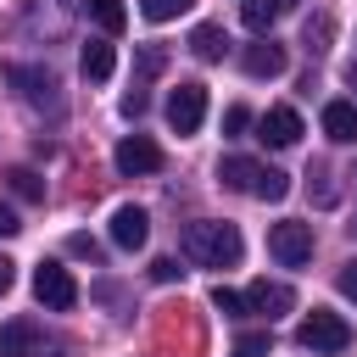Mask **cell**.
Segmentation results:
<instances>
[{
	"instance_id": "obj_1",
	"label": "cell",
	"mask_w": 357,
	"mask_h": 357,
	"mask_svg": "<svg viewBox=\"0 0 357 357\" xmlns=\"http://www.w3.org/2000/svg\"><path fill=\"white\" fill-rule=\"evenodd\" d=\"M178 245H184V257L201 262V268H240V257H245L240 229H234V223H218V218H195V223H184Z\"/></svg>"
},
{
	"instance_id": "obj_2",
	"label": "cell",
	"mask_w": 357,
	"mask_h": 357,
	"mask_svg": "<svg viewBox=\"0 0 357 357\" xmlns=\"http://www.w3.org/2000/svg\"><path fill=\"white\" fill-rule=\"evenodd\" d=\"M296 340H301L307 351H318V357H335V351H346V346H351V324H346L340 312H324V307H312V312L301 318Z\"/></svg>"
},
{
	"instance_id": "obj_3",
	"label": "cell",
	"mask_w": 357,
	"mask_h": 357,
	"mask_svg": "<svg viewBox=\"0 0 357 357\" xmlns=\"http://www.w3.org/2000/svg\"><path fill=\"white\" fill-rule=\"evenodd\" d=\"M268 251H273L279 268H301V262H312V223H296V218L273 223V229H268Z\"/></svg>"
},
{
	"instance_id": "obj_4",
	"label": "cell",
	"mask_w": 357,
	"mask_h": 357,
	"mask_svg": "<svg viewBox=\"0 0 357 357\" xmlns=\"http://www.w3.org/2000/svg\"><path fill=\"white\" fill-rule=\"evenodd\" d=\"M33 296H39L50 312H73V307H78V284H73V273H67L61 262H39V268H33Z\"/></svg>"
},
{
	"instance_id": "obj_5",
	"label": "cell",
	"mask_w": 357,
	"mask_h": 357,
	"mask_svg": "<svg viewBox=\"0 0 357 357\" xmlns=\"http://www.w3.org/2000/svg\"><path fill=\"white\" fill-rule=\"evenodd\" d=\"M167 123H173V134H195L201 123H206V84H178L173 95H167Z\"/></svg>"
},
{
	"instance_id": "obj_6",
	"label": "cell",
	"mask_w": 357,
	"mask_h": 357,
	"mask_svg": "<svg viewBox=\"0 0 357 357\" xmlns=\"http://www.w3.org/2000/svg\"><path fill=\"white\" fill-rule=\"evenodd\" d=\"M117 173H128V178H145V173H162V145L151 139V134H128L123 145H117Z\"/></svg>"
},
{
	"instance_id": "obj_7",
	"label": "cell",
	"mask_w": 357,
	"mask_h": 357,
	"mask_svg": "<svg viewBox=\"0 0 357 357\" xmlns=\"http://www.w3.org/2000/svg\"><path fill=\"white\" fill-rule=\"evenodd\" d=\"M290 307H296V290L279 284V279H257V284L245 290V318H268V324H273V318H284Z\"/></svg>"
},
{
	"instance_id": "obj_8",
	"label": "cell",
	"mask_w": 357,
	"mask_h": 357,
	"mask_svg": "<svg viewBox=\"0 0 357 357\" xmlns=\"http://www.w3.org/2000/svg\"><path fill=\"white\" fill-rule=\"evenodd\" d=\"M145 234H151V218H145V206L123 201V206L112 212V245H123V251H139V245H145Z\"/></svg>"
},
{
	"instance_id": "obj_9",
	"label": "cell",
	"mask_w": 357,
	"mask_h": 357,
	"mask_svg": "<svg viewBox=\"0 0 357 357\" xmlns=\"http://www.w3.org/2000/svg\"><path fill=\"white\" fill-rule=\"evenodd\" d=\"M257 128H262V139H268L273 151H284V145L301 139V112H296V106H268Z\"/></svg>"
},
{
	"instance_id": "obj_10",
	"label": "cell",
	"mask_w": 357,
	"mask_h": 357,
	"mask_svg": "<svg viewBox=\"0 0 357 357\" xmlns=\"http://www.w3.org/2000/svg\"><path fill=\"white\" fill-rule=\"evenodd\" d=\"M39 340H45V335H39L33 318H6V324H0V357H33Z\"/></svg>"
},
{
	"instance_id": "obj_11",
	"label": "cell",
	"mask_w": 357,
	"mask_h": 357,
	"mask_svg": "<svg viewBox=\"0 0 357 357\" xmlns=\"http://www.w3.org/2000/svg\"><path fill=\"white\" fill-rule=\"evenodd\" d=\"M240 67H245L251 78H279V73H284V45L257 39V45H245V50H240Z\"/></svg>"
},
{
	"instance_id": "obj_12",
	"label": "cell",
	"mask_w": 357,
	"mask_h": 357,
	"mask_svg": "<svg viewBox=\"0 0 357 357\" xmlns=\"http://www.w3.org/2000/svg\"><path fill=\"white\" fill-rule=\"evenodd\" d=\"M112 67H117V50H112L106 39H89V45H84V56H78V73H84L89 84H106V78H112Z\"/></svg>"
},
{
	"instance_id": "obj_13",
	"label": "cell",
	"mask_w": 357,
	"mask_h": 357,
	"mask_svg": "<svg viewBox=\"0 0 357 357\" xmlns=\"http://www.w3.org/2000/svg\"><path fill=\"white\" fill-rule=\"evenodd\" d=\"M324 134H329L335 145H351V139H357V106H351V100H329V106H324Z\"/></svg>"
},
{
	"instance_id": "obj_14",
	"label": "cell",
	"mask_w": 357,
	"mask_h": 357,
	"mask_svg": "<svg viewBox=\"0 0 357 357\" xmlns=\"http://www.w3.org/2000/svg\"><path fill=\"white\" fill-rule=\"evenodd\" d=\"M223 50H229V33H223L218 22H201V28L190 33V56H195V61H223Z\"/></svg>"
},
{
	"instance_id": "obj_15",
	"label": "cell",
	"mask_w": 357,
	"mask_h": 357,
	"mask_svg": "<svg viewBox=\"0 0 357 357\" xmlns=\"http://www.w3.org/2000/svg\"><path fill=\"white\" fill-rule=\"evenodd\" d=\"M84 11H89V22H95L100 33H123V28H128L123 0H84Z\"/></svg>"
},
{
	"instance_id": "obj_16",
	"label": "cell",
	"mask_w": 357,
	"mask_h": 357,
	"mask_svg": "<svg viewBox=\"0 0 357 357\" xmlns=\"http://www.w3.org/2000/svg\"><path fill=\"white\" fill-rule=\"evenodd\" d=\"M257 167H262V162H251V156H223V162H218V178H223L229 190H251V184H257Z\"/></svg>"
},
{
	"instance_id": "obj_17",
	"label": "cell",
	"mask_w": 357,
	"mask_h": 357,
	"mask_svg": "<svg viewBox=\"0 0 357 357\" xmlns=\"http://www.w3.org/2000/svg\"><path fill=\"white\" fill-rule=\"evenodd\" d=\"M6 78H11L28 100H45V95L56 89V84H50V73H39V67H6Z\"/></svg>"
},
{
	"instance_id": "obj_18",
	"label": "cell",
	"mask_w": 357,
	"mask_h": 357,
	"mask_svg": "<svg viewBox=\"0 0 357 357\" xmlns=\"http://www.w3.org/2000/svg\"><path fill=\"white\" fill-rule=\"evenodd\" d=\"M251 195H257V201H284V195H290V173H279V167H257Z\"/></svg>"
},
{
	"instance_id": "obj_19",
	"label": "cell",
	"mask_w": 357,
	"mask_h": 357,
	"mask_svg": "<svg viewBox=\"0 0 357 357\" xmlns=\"http://www.w3.org/2000/svg\"><path fill=\"white\" fill-rule=\"evenodd\" d=\"M240 17H245V28L262 39V33L273 28V17H279V0H240Z\"/></svg>"
},
{
	"instance_id": "obj_20",
	"label": "cell",
	"mask_w": 357,
	"mask_h": 357,
	"mask_svg": "<svg viewBox=\"0 0 357 357\" xmlns=\"http://www.w3.org/2000/svg\"><path fill=\"white\" fill-rule=\"evenodd\" d=\"M6 184H11V195H22V201H45V178H39L33 167H11Z\"/></svg>"
},
{
	"instance_id": "obj_21",
	"label": "cell",
	"mask_w": 357,
	"mask_h": 357,
	"mask_svg": "<svg viewBox=\"0 0 357 357\" xmlns=\"http://www.w3.org/2000/svg\"><path fill=\"white\" fill-rule=\"evenodd\" d=\"M195 0H139V11L151 17V22H173V17H184Z\"/></svg>"
},
{
	"instance_id": "obj_22",
	"label": "cell",
	"mask_w": 357,
	"mask_h": 357,
	"mask_svg": "<svg viewBox=\"0 0 357 357\" xmlns=\"http://www.w3.org/2000/svg\"><path fill=\"white\" fill-rule=\"evenodd\" d=\"M212 307H218L223 318H245V296L229 290V284H212Z\"/></svg>"
},
{
	"instance_id": "obj_23",
	"label": "cell",
	"mask_w": 357,
	"mask_h": 357,
	"mask_svg": "<svg viewBox=\"0 0 357 357\" xmlns=\"http://www.w3.org/2000/svg\"><path fill=\"white\" fill-rule=\"evenodd\" d=\"M162 61H167V50H162V45H145V50H139V78H134V89H145V78L162 73Z\"/></svg>"
},
{
	"instance_id": "obj_24",
	"label": "cell",
	"mask_w": 357,
	"mask_h": 357,
	"mask_svg": "<svg viewBox=\"0 0 357 357\" xmlns=\"http://www.w3.org/2000/svg\"><path fill=\"white\" fill-rule=\"evenodd\" d=\"M245 128H251V112H245V106H229V112H223V139H240Z\"/></svg>"
},
{
	"instance_id": "obj_25",
	"label": "cell",
	"mask_w": 357,
	"mask_h": 357,
	"mask_svg": "<svg viewBox=\"0 0 357 357\" xmlns=\"http://www.w3.org/2000/svg\"><path fill=\"white\" fill-rule=\"evenodd\" d=\"M262 351H268V335H262V329H257V335H240V340H234V351H229V357H262Z\"/></svg>"
},
{
	"instance_id": "obj_26",
	"label": "cell",
	"mask_w": 357,
	"mask_h": 357,
	"mask_svg": "<svg viewBox=\"0 0 357 357\" xmlns=\"http://www.w3.org/2000/svg\"><path fill=\"white\" fill-rule=\"evenodd\" d=\"M67 251H73V257H89V262H100V245H95L89 234H73V240H67Z\"/></svg>"
},
{
	"instance_id": "obj_27",
	"label": "cell",
	"mask_w": 357,
	"mask_h": 357,
	"mask_svg": "<svg viewBox=\"0 0 357 357\" xmlns=\"http://www.w3.org/2000/svg\"><path fill=\"white\" fill-rule=\"evenodd\" d=\"M151 279H156V284H173V279H178V262H173V257H156V262H151Z\"/></svg>"
},
{
	"instance_id": "obj_28",
	"label": "cell",
	"mask_w": 357,
	"mask_h": 357,
	"mask_svg": "<svg viewBox=\"0 0 357 357\" xmlns=\"http://www.w3.org/2000/svg\"><path fill=\"white\" fill-rule=\"evenodd\" d=\"M335 284H340V296H346V301H357V257L340 268V279H335Z\"/></svg>"
},
{
	"instance_id": "obj_29",
	"label": "cell",
	"mask_w": 357,
	"mask_h": 357,
	"mask_svg": "<svg viewBox=\"0 0 357 357\" xmlns=\"http://www.w3.org/2000/svg\"><path fill=\"white\" fill-rule=\"evenodd\" d=\"M139 112H145V89H128L123 95V117H139Z\"/></svg>"
},
{
	"instance_id": "obj_30",
	"label": "cell",
	"mask_w": 357,
	"mask_h": 357,
	"mask_svg": "<svg viewBox=\"0 0 357 357\" xmlns=\"http://www.w3.org/2000/svg\"><path fill=\"white\" fill-rule=\"evenodd\" d=\"M17 229H22V223H17V212H11V206H0V240H6V234H17Z\"/></svg>"
},
{
	"instance_id": "obj_31",
	"label": "cell",
	"mask_w": 357,
	"mask_h": 357,
	"mask_svg": "<svg viewBox=\"0 0 357 357\" xmlns=\"http://www.w3.org/2000/svg\"><path fill=\"white\" fill-rule=\"evenodd\" d=\"M11 268H17V262H6V257H0V296H6V290H11V279H17Z\"/></svg>"
},
{
	"instance_id": "obj_32",
	"label": "cell",
	"mask_w": 357,
	"mask_h": 357,
	"mask_svg": "<svg viewBox=\"0 0 357 357\" xmlns=\"http://www.w3.org/2000/svg\"><path fill=\"white\" fill-rule=\"evenodd\" d=\"M346 84H357V61H351V67H346Z\"/></svg>"
},
{
	"instance_id": "obj_33",
	"label": "cell",
	"mask_w": 357,
	"mask_h": 357,
	"mask_svg": "<svg viewBox=\"0 0 357 357\" xmlns=\"http://www.w3.org/2000/svg\"><path fill=\"white\" fill-rule=\"evenodd\" d=\"M351 229H357V223H351Z\"/></svg>"
}]
</instances>
